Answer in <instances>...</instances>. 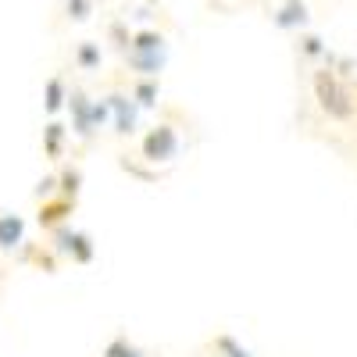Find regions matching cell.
<instances>
[{
    "instance_id": "1",
    "label": "cell",
    "mask_w": 357,
    "mask_h": 357,
    "mask_svg": "<svg viewBox=\"0 0 357 357\" xmlns=\"http://www.w3.org/2000/svg\"><path fill=\"white\" fill-rule=\"evenodd\" d=\"M25 243V222L18 215H0V250H15Z\"/></svg>"
},
{
    "instance_id": "2",
    "label": "cell",
    "mask_w": 357,
    "mask_h": 357,
    "mask_svg": "<svg viewBox=\"0 0 357 357\" xmlns=\"http://www.w3.org/2000/svg\"><path fill=\"white\" fill-rule=\"evenodd\" d=\"M304 22H307V4H304V0H286V4L279 8V15H275L279 29H296Z\"/></svg>"
},
{
    "instance_id": "3",
    "label": "cell",
    "mask_w": 357,
    "mask_h": 357,
    "mask_svg": "<svg viewBox=\"0 0 357 357\" xmlns=\"http://www.w3.org/2000/svg\"><path fill=\"white\" fill-rule=\"evenodd\" d=\"M68 211H72V200H68V197H61V200H43V207H40V225H47V229L61 225Z\"/></svg>"
},
{
    "instance_id": "4",
    "label": "cell",
    "mask_w": 357,
    "mask_h": 357,
    "mask_svg": "<svg viewBox=\"0 0 357 357\" xmlns=\"http://www.w3.org/2000/svg\"><path fill=\"white\" fill-rule=\"evenodd\" d=\"M61 100H65V82L61 79H50L47 82V111H57V107H61Z\"/></svg>"
},
{
    "instance_id": "5",
    "label": "cell",
    "mask_w": 357,
    "mask_h": 357,
    "mask_svg": "<svg viewBox=\"0 0 357 357\" xmlns=\"http://www.w3.org/2000/svg\"><path fill=\"white\" fill-rule=\"evenodd\" d=\"M89 11H93V0H68V18L75 22H86Z\"/></svg>"
},
{
    "instance_id": "6",
    "label": "cell",
    "mask_w": 357,
    "mask_h": 357,
    "mask_svg": "<svg viewBox=\"0 0 357 357\" xmlns=\"http://www.w3.org/2000/svg\"><path fill=\"white\" fill-rule=\"evenodd\" d=\"M75 57H79V65H82V68H93V65L100 61V50H97L93 43H82Z\"/></svg>"
},
{
    "instance_id": "7",
    "label": "cell",
    "mask_w": 357,
    "mask_h": 357,
    "mask_svg": "<svg viewBox=\"0 0 357 357\" xmlns=\"http://www.w3.org/2000/svg\"><path fill=\"white\" fill-rule=\"evenodd\" d=\"M57 151H61V126H47V154L57 158Z\"/></svg>"
},
{
    "instance_id": "8",
    "label": "cell",
    "mask_w": 357,
    "mask_h": 357,
    "mask_svg": "<svg viewBox=\"0 0 357 357\" xmlns=\"http://www.w3.org/2000/svg\"><path fill=\"white\" fill-rule=\"evenodd\" d=\"M61 183H65V186H61L65 197H68V193L75 197V190H79V172H65V175H61Z\"/></svg>"
},
{
    "instance_id": "9",
    "label": "cell",
    "mask_w": 357,
    "mask_h": 357,
    "mask_svg": "<svg viewBox=\"0 0 357 357\" xmlns=\"http://www.w3.org/2000/svg\"><path fill=\"white\" fill-rule=\"evenodd\" d=\"M304 54H321V40H314V36H304Z\"/></svg>"
},
{
    "instance_id": "10",
    "label": "cell",
    "mask_w": 357,
    "mask_h": 357,
    "mask_svg": "<svg viewBox=\"0 0 357 357\" xmlns=\"http://www.w3.org/2000/svg\"><path fill=\"white\" fill-rule=\"evenodd\" d=\"M151 4H154V0H151Z\"/></svg>"
}]
</instances>
